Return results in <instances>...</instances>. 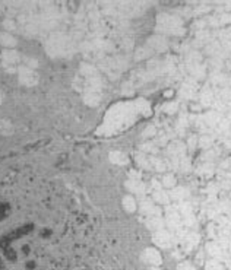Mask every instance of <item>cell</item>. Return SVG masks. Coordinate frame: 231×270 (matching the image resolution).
<instances>
[{
  "label": "cell",
  "instance_id": "obj_3",
  "mask_svg": "<svg viewBox=\"0 0 231 270\" xmlns=\"http://www.w3.org/2000/svg\"><path fill=\"white\" fill-rule=\"evenodd\" d=\"M0 44H3V45H6V47H13V45L16 44V40H15L10 34L3 32V34H0Z\"/></svg>",
  "mask_w": 231,
  "mask_h": 270
},
{
  "label": "cell",
  "instance_id": "obj_1",
  "mask_svg": "<svg viewBox=\"0 0 231 270\" xmlns=\"http://www.w3.org/2000/svg\"><path fill=\"white\" fill-rule=\"evenodd\" d=\"M19 82L25 86H34L38 82V76L32 69H28L24 66L19 69Z\"/></svg>",
  "mask_w": 231,
  "mask_h": 270
},
{
  "label": "cell",
  "instance_id": "obj_4",
  "mask_svg": "<svg viewBox=\"0 0 231 270\" xmlns=\"http://www.w3.org/2000/svg\"><path fill=\"white\" fill-rule=\"evenodd\" d=\"M0 133L5 134V136H9V134L13 133V126L10 124V121L0 120Z\"/></svg>",
  "mask_w": 231,
  "mask_h": 270
},
{
  "label": "cell",
  "instance_id": "obj_9",
  "mask_svg": "<svg viewBox=\"0 0 231 270\" xmlns=\"http://www.w3.org/2000/svg\"><path fill=\"white\" fill-rule=\"evenodd\" d=\"M2 99H3V95H2V92H0V102H2Z\"/></svg>",
  "mask_w": 231,
  "mask_h": 270
},
{
  "label": "cell",
  "instance_id": "obj_6",
  "mask_svg": "<svg viewBox=\"0 0 231 270\" xmlns=\"http://www.w3.org/2000/svg\"><path fill=\"white\" fill-rule=\"evenodd\" d=\"M111 159H113L114 162H117V164H123V162L126 161V159L123 158V155L119 153V152H117V153H111Z\"/></svg>",
  "mask_w": 231,
  "mask_h": 270
},
{
  "label": "cell",
  "instance_id": "obj_8",
  "mask_svg": "<svg viewBox=\"0 0 231 270\" xmlns=\"http://www.w3.org/2000/svg\"><path fill=\"white\" fill-rule=\"evenodd\" d=\"M3 27H5L6 29H15V24H13L12 21H9V19L3 22Z\"/></svg>",
  "mask_w": 231,
  "mask_h": 270
},
{
  "label": "cell",
  "instance_id": "obj_5",
  "mask_svg": "<svg viewBox=\"0 0 231 270\" xmlns=\"http://www.w3.org/2000/svg\"><path fill=\"white\" fill-rule=\"evenodd\" d=\"M22 61L25 63V67H28V69H34V67H37V60H35V59H31V57H24V59H22Z\"/></svg>",
  "mask_w": 231,
  "mask_h": 270
},
{
  "label": "cell",
  "instance_id": "obj_7",
  "mask_svg": "<svg viewBox=\"0 0 231 270\" xmlns=\"http://www.w3.org/2000/svg\"><path fill=\"white\" fill-rule=\"evenodd\" d=\"M123 202H125V207H126V209H127L129 212H132V210L135 209V204H133V200H132L130 197H126V199H125Z\"/></svg>",
  "mask_w": 231,
  "mask_h": 270
},
{
  "label": "cell",
  "instance_id": "obj_2",
  "mask_svg": "<svg viewBox=\"0 0 231 270\" xmlns=\"http://www.w3.org/2000/svg\"><path fill=\"white\" fill-rule=\"evenodd\" d=\"M19 60H21V56H19L16 51H5V53H3V60H2V63H3L5 66H8V69L15 70V67H16V64L19 63Z\"/></svg>",
  "mask_w": 231,
  "mask_h": 270
}]
</instances>
